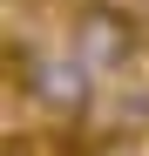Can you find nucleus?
<instances>
[{
  "mask_svg": "<svg viewBox=\"0 0 149 156\" xmlns=\"http://www.w3.org/2000/svg\"><path fill=\"white\" fill-rule=\"evenodd\" d=\"M142 20L129 7H115V0H81V7H68V55L81 61L95 82H109V75H129L142 61Z\"/></svg>",
  "mask_w": 149,
  "mask_h": 156,
  "instance_id": "1",
  "label": "nucleus"
}]
</instances>
